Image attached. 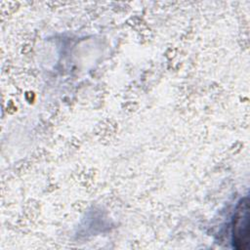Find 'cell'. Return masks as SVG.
<instances>
[{
    "label": "cell",
    "mask_w": 250,
    "mask_h": 250,
    "mask_svg": "<svg viewBox=\"0 0 250 250\" xmlns=\"http://www.w3.org/2000/svg\"><path fill=\"white\" fill-rule=\"evenodd\" d=\"M232 243L238 250H245L249 245V205L243 198L237 208L232 222Z\"/></svg>",
    "instance_id": "obj_1"
}]
</instances>
